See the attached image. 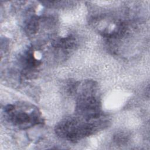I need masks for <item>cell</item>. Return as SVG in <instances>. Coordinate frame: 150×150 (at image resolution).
<instances>
[{
	"mask_svg": "<svg viewBox=\"0 0 150 150\" xmlns=\"http://www.w3.org/2000/svg\"><path fill=\"white\" fill-rule=\"evenodd\" d=\"M108 122L103 116L90 119L75 114L59 122L54 131L60 138L75 142L104 129L108 127Z\"/></svg>",
	"mask_w": 150,
	"mask_h": 150,
	"instance_id": "obj_1",
	"label": "cell"
},
{
	"mask_svg": "<svg viewBox=\"0 0 150 150\" xmlns=\"http://www.w3.org/2000/svg\"><path fill=\"white\" fill-rule=\"evenodd\" d=\"M4 114L9 123L21 129H28L43 122L39 110L28 103L8 104L4 108Z\"/></svg>",
	"mask_w": 150,
	"mask_h": 150,
	"instance_id": "obj_2",
	"label": "cell"
},
{
	"mask_svg": "<svg viewBox=\"0 0 150 150\" xmlns=\"http://www.w3.org/2000/svg\"><path fill=\"white\" fill-rule=\"evenodd\" d=\"M75 44V39L71 36L60 38L53 42V46L56 48L68 49L72 48Z\"/></svg>",
	"mask_w": 150,
	"mask_h": 150,
	"instance_id": "obj_3",
	"label": "cell"
},
{
	"mask_svg": "<svg viewBox=\"0 0 150 150\" xmlns=\"http://www.w3.org/2000/svg\"><path fill=\"white\" fill-rule=\"evenodd\" d=\"M39 26V20L38 16H32L26 23V31L29 34H34L37 32Z\"/></svg>",
	"mask_w": 150,
	"mask_h": 150,
	"instance_id": "obj_4",
	"label": "cell"
}]
</instances>
